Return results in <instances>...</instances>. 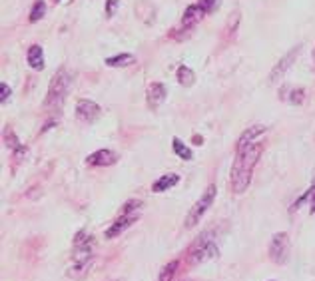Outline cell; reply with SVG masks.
<instances>
[{"mask_svg":"<svg viewBox=\"0 0 315 281\" xmlns=\"http://www.w3.org/2000/svg\"><path fill=\"white\" fill-rule=\"evenodd\" d=\"M116 154L112 152V150H98V152H94V154H90L88 156V164L90 166H112V164H116Z\"/></svg>","mask_w":315,"mask_h":281,"instance_id":"12","label":"cell"},{"mask_svg":"<svg viewBox=\"0 0 315 281\" xmlns=\"http://www.w3.org/2000/svg\"><path fill=\"white\" fill-rule=\"evenodd\" d=\"M118 4H120V0H108L106 2V16H114V12L118 10Z\"/></svg>","mask_w":315,"mask_h":281,"instance_id":"23","label":"cell"},{"mask_svg":"<svg viewBox=\"0 0 315 281\" xmlns=\"http://www.w3.org/2000/svg\"><path fill=\"white\" fill-rule=\"evenodd\" d=\"M176 76H178V82L182 84V86H185V88H190V86L194 84V80H196V74H194V70H190L187 66H178V72H176Z\"/></svg>","mask_w":315,"mask_h":281,"instance_id":"17","label":"cell"},{"mask_svg":"<svg viewBox=\"0 0 315 281\" xmlns=\"http://www.w3.org/2000/svg\"><path fill=\"white\" fill-rule=\"evenodd\" d=\"M200 4H202V6H204V10L209 14V12H214V10L218 8L220 0H200Z\"/></svg>","mask_w":315,"mask_h":281,"instance_id":"22","label":"cell"},{"mask_svg":"<svg viewBox=\"0 0 315 281\" xmlns=\"http://www.w3.org/2000/svg\"><path fill=\"white\" fill-rule=\"evenodd\" d=\"M269 257L276 263H285L289 257V235L287 233H276L269 244Z\"/></svg>","mask_w":315,"mask_h":281,"instance_id":"5","label":"cell"},{"mask_svg":"<svg viewBox=\"0 0 315 281\" xmlns=\"http://www.w3.org/2000/svg\"><path fill=\"white\" fill-rule=\"evenodd\" d=\"M311 211H315V193H313V202H311Z\"/></svg>","mask_w":315,"mask_h":281,"instance_id":"26","label":"cell"},{"mask_svg":"<svg viewBox=\"0 0 315 281\" xmlns=\"http://www.w3.org/2000/svg\"><path fill=\"white\" fill-rule=\"evenodd\" d=\"M279 96H281V100L287 102V104L299 106V104H303V100H305V90H301V88H283V90L279 92Z\"/></svg>","mask_w":315,"mask_h":281,"instance_id":"13","label":"cell"},{"mask_svg":"<svg viewBox=\"0 0 315 281\" xmlns=\"http://www.w3.org/2000/svg\"><path fill=\"white\" fill-rule=\"evenodd\" d=\"M4 140H6V146H8V148H18V146H20L18 136H14L12 128H6V130H4Z\"/></svg>","mask_w":315,"mask_h":281,"instance_id":"21","label":"cell"},{"mask_svg":"<svg viewBox=\"0 0 315 281\" xmlns=\"http://www.w3.org/2000/svg\"><path fill=\"white\" fill-rule=\"evenodd\" d=\"M54 2H58V0H54Z\"/></svg>","mask_w":315,"mask_h":281,"instance_id":"28","label":"cell"},{"mask_svg":"<svg viewBox=\"0 0 315 281\" xmlns=\"http://www.w3.org/2000/svg\"><path fill=\"white\" fill-rule=\"evenodd\" d=\"M216 193H218L216 186H209V187L204 191V196L196 202V206L190 209V213H187V218H185V227H194V225L204 218V213L209 209V206L214 204Z\"/></svg>","mask_w":315,"mask_h":281,"instance_id":"4","label":"cell"},{"mask_svg":"<svg viewBox=\"0 0 315 281\" xmlns=\"http://www.w3.org/2000/svg\"><path fill=\"white\" fill-rule=\"evenodd\" d=\"M28 64H30V68H34L38 72L44 70V54H42V48L38 44L30 46V50H28Z\"/></svg>","mask_w":315,"mask_h":281,"instance_id":"14","label":"cell"},{"mask_svg":"<svg viewBox=\"0 0 315 281\" xmlns=\"http://www.w3.org/2000/svg\"><path fill=\"white\" fill-rule=\"evenodd\" d=\"M72 80L74 78H72V72L70 70L60 68L54 74V78H52V82L48 86V96L44 100V106L60 108L62 104H64V100H66V96H68V92L72 88Z\"/></svg>","mask_w":315,"mask_h":281,"instance_id":"2","label":"cell"},{"mask_svg":"<svg viewBox=\"0 0 315 281\" xmlns=\"http://www.w3.org/2000/svg\"><path fill=\"white\" fill-rule=\"evenodd\" d=\"M207 12L204 10V6L198 2V4H192V6H187L184 16H182V28H187V30H192L200 20L205 16Z\"/></svg>","mask_w":315,"mask_h":281,"instance_id":"10","label":"cell"},{"mask_svg":"<svg viewBox=\"0 0 315 281\" xmlns=\"http://www.w3.org/2000/svg\"><path fill=\"white\" fill-rule=\"evenodd\" d=\"M176 269H178V262L167 263V265L162 269V275H160V279H158V281H172V277H174Z\"/></svg>","mask_w":315,"mask_h":281,"instance_id":"20","label":"cell"},{"mask_svg":"<svg viewBox=\"0 0 315 281\" xmlns=\"http://www.w3.org/2000/svg\"><path fill=\"white\" fill-rule=\"evenodd\" d=\"M238 20H240V14L238 12H234V16H232V22H229V32H236V28H238Z\"/></svg>","mask_w":315,"mask_h":281,"instance_id":"25","label":"cell"},{"mask_svg":"<svg viewBox=\"0 0 315 281\" xmlns=\"http://www.w3.org/2000/svg\"><path fill=\"white\" fill-rule=\"evenodd\" d=\"M178 182H180V176H178V174H164V176H162V178L152 186V191H156V193L166 191V189L174 187Z\"/></svg>","mask_w":315,"mask_h":281,"instance_id":"15","label":"cell"},{"mask_svg":"<svg viewBox=\"0 0 315 281\" xmlns=\"http://www.w3.org/2000/svg\"><path fill=\"white\" fill-rule=\"evenodd\" d=\"M313 62H315V48H313Z\"/></svg>","mask_w":315,"mask_h":281,"instance_id":"27","label":"cell"},{"mask_svg":"<svg viewBox=\"0 0 315 281\" xmlns=\"http://www.w3.org/2000/svg\"><path fill=\"white\" fill-rule=\"evenodd\" d=\"M212 237V235H209ZM207 233L200 235V240L192 245L190 249V263L198 265L204 262H209V259H216L218 257V245L214 244V240H209Z\"/></svg>","mask_w":315,"mask_h":281,"instance_id":"3","label":"cell"},{"mask_svg":"<svg viewBox=\"0 0 315 281\" xmlns=\"http://www.w3.org/2000/svg\"><path fill=\"white\" fill-rule=\"evenodd\" d=\"M299 50H301V48H299V46H296L291 52H287V54H285V56L276 64L274 70H271V74H269V80H271V82H278V80H279V78H281V76H283V74L293 66V62H296V58H297Z\"/></svg>","mask_w":315,"mask_h":281,"instance_id":"8","label":"cell"},{"mask_svg":"<svg viewBox=\"0 0 315 281\" xmlns=\"http://www.w3.org/2000/svg\"><path fill=\"white\" fill-rule=\"evenodd\" d=\"M146 100H148L150 110L160 108L164 104V100H166V86L162 82H152L148 86V90H146Z\"/></svg>","mask_w":315,"mask_h":281,"instance_id":"9","label":"cell"},{"mask_svg":"<svg viewBox=\"0 0 315 281\" xmlns=\"http://www.w3.org/2000/svg\"><path fill=\"white\" fill-rule=\"evenodd\" d=\"M172 146H174V152L178 154V158H182V160H185V162L194 158L192 150L187 148V146H185V144H184L180 138H174V140H172Z\"/></svg>","mask_w":315,"mask_h":281,"instance_id":"18","label":"cell"},{"mask_svg":"<svg viewBox=\"0 0 315 281\" xmlns=\"http://www.w3.org/2000/svg\"><path fill=\"white\" fill-rule=\"evenodd\" d=\"M261 152H263V146L258 144V142L238 150V156H236L234 166H232V189H234V193H243L249 187L251 174H254L256 164L259 162Z\"/></svg>","mask_w":315,"mask_h":281,"instance_id":"1","label":"cell"},{"mask_svg":"<svg viewBox=\"0 0 315 281\" xmlns=\"http://www.w3.org/2000/svg\"><path fill=\"white\" fill-rule=\"evenodd\" d=\"M265 132H267L265 126H251V128H247L245 132L240 136V140H238V150H241V148H245V146H251V144H256L258 138H259L261 134H265Z\"/></svg>","mask_w":315,"mask_h":281,"instance_id":"11","label":"cell"},{"mask_svg":"<svg viewBox=\"0 0 315 281\" xmlns=\"http://www.w3.org/2000/svg\"><path fill=\"white\" fill-rule=\"evenodd\" d=\"M138 222V213L130 211V213H120V218L112 224V227H108L106 231V240H114V237H118L122 231H126L130 225H134Z\"/></svg>","mask_w":315,"mask_h":281,"instance_id":"7","label":"cell"},{"mask_svg":"<svg viewBox=\"0 0 315 281\" xmlns=\"http://www.w3.org/2000/svg\"><path fill=\"white\" fill-rule=\"evenodd\" d=\"M44 14H46V2L44 0H36L32 10H30V22H38Z\"/></svg>","mask_w":315,"mask_h":281,"instance_id":"19","label":"cell"},{"mask_svg":"<svg viewBox=\"0 0 315 281\" xmlns=\"http://www.w3.org/2000/svg\"><path fill=\"white\" fill-rule=\"evenodd\" d=\"M132 62H134V56L132 54H118V56L106 58V66H110V68H122V66H130Z\"/></svg>","mask_w":315,"mask_h":281,"instance_id":"16","label":"cell"},{"mask_svg":"<svg viewBox=\"0 0 315 281\" xmlns=\"http://www.w3.org/2000/svg\"><path fill=\"white\" fill-rule=\"evenodd\" d=\"M100 116V106L92 100H80L76 104V118L84 124H92Z\"/></svg>","mask_w":315,"mask_h":281,"instance_id":"6","label":"cell"},{"mask_svg":"<svg viewBox=\"0 0 315 281\" xmlns=\"http://www.w3.org/2000/svg\"><path fill=\"white\" fill-rule=\"evenodd\" d=\"M8 98H10V88H8V84H2L0 86V100L6 102Z\"/></svg>","mask_w":315,"mask_h":281,"instance_id":"24","label":"cell"}]
</instances>
